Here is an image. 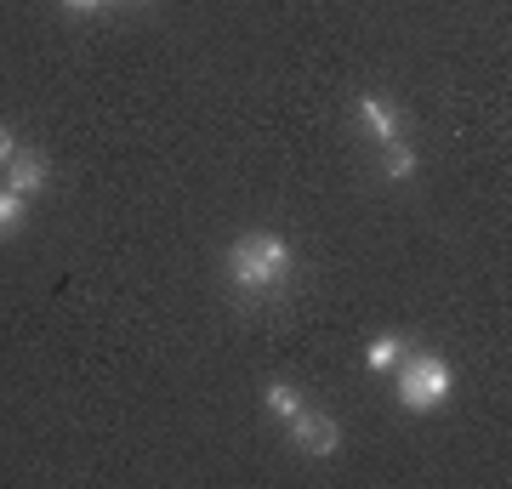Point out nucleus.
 Returning a JSON list of instances; mask_svg holds the SVG:
<instances>
[{
	"instance_id": "f257e3e1",
	"label": "nucleus",
	"mask_w": 512,
	"mask_h": 489,
	"mask_svg": "<svg viewBox=\"0 0 512 489\" xmlns=\"http://www.w3.org/2000/svg\"><path fill=\"white\" fill-rule=\"evenodd\" d=\"M222 273H228V290H234L239 302H279L285 285H291V273H296V251L285 234L256 228V234H239L228 245Z\"/></svg>"
},
{
	"instance_id": "f03ea898",
	"label": "nucleus",
	"mask_w": 512,
	"mask_h": 489,
	"mask_svg": "<svg viewBox=\"0 0 512 489\" xmlns=\"http://www.w3.org/2000/svg\"><path fill=\"white\" fill-rule=\"evenodd\" d=\"M393 376H399V404L416 410V416L439 410V404L450 399V387H456L450 359H444V353H421V347H404V359L393 364Z\"/></svg>"
},
{
	"instance_id": "7ed1b4c3",
	"label": "nucleus",
	"mask_w": 512,
	"mask_h": 489,
	"mask_svg": "<svg viewBox=\"0 0 512 489\" xmlns=\"http://www.w3.org/2000/svg\"><path fill=\"white\" fill-rule=\"evenodd\" d=\"M285 427H291V450L313 455V461H325V455L342 450V427H336V416H330V410H313V404H302V410H296Z\"/></svg>"
},
{
	"instance_id": "20e7f679",
	"label": "nucleus",
	"mask_w": 512,
	"mask_h": 489,
	"mask_svg": "<svg viewBox=\"0 0 512 489\" xmlns=\"http://www.w3.org/2000/svg\"><path fill=\"white\" fill-rule=\"evenodd\" d=\"M353 114L365 120V126H370V137H376L382 148H387V143H399V137H404L399 109H393L387 97H376V91H359V103H353Z\"/></svg>"
},
{
	"instance_id": "39448f33",
	"label": "nucleus",
	"mask_w": 512,
	"mask_h": 489,
	"mask_svg": "<svg viewBox=\"0 0 512 489\" xmlns=\"http://www.w3.org/2000/svg\"><path fill=\"white\" fill-rule=\"evenodd\" d=\"M46 177H52V165L40 160V154H12V160H6V188H12V194H23V200H29V194H40V188H46Z\"/></svg>"
},
{
	"instance_id": "423d86ee",
	"label": "nucleus",
	"mask_w": 512,
	"mask_h": 489,
	"mask_svg": "<svg viewBox=\"0 0 512 489\" xmlns=\"http://www.w3.org/2000/svg\"><path fill=\"white\" fill-rule=\"evenodd\" d=\"M382 171H387V182H410V177L421 171L416 148L404 143V137H399V143H387V148H382Z\"/></svg>"
},
{
	"instance_id": "0eeeda50",
	"label": "nucleus",
	"mask_w": 512,
	"mask_h": 489,
	"mask_svg": "<svg viewBox=\"0 0 512 489\" xmlns=\"http://www.w3.org/2000/svg\"><path fill=\"white\" fill-rule=\"evenodd\" d=\"M404 336H376V342H370V353H365V370H376V376H393V364L404 359Z\"/></svg>"
},
{
	"instance_id": "6e6552de",
	"label": "nucleus",
	"mask_w": 512,
	"mask_h": 489,
	"mask_svg": "<svg viewBox=\"0 0 512 489\" xmlns=\"http://www.w3.org/2000/svg\"><path fill=\"white\" fill-rule=\"evenodd\" d=\"M262 404H268V410H274L279 421H291V416H296V410H302L308 399L296 393L291 381H268V387H262Z\"/></svg>"
},
{
	"instance_id": "1a4fd4ad",
	"label": "nucleus",
	"mask_w": 512,
	"mask_h": 489,
	"mask_svg": "<svg viewBox=\"0 0 512 489\" xmlns=\"http://www.w3.org/2000/svg\"><path fill=\"white\" fill-rule=\"evenodd\" d=\"M23 217H29V200H23V194H12V188L0 182V239H12V234H18Z\"/></svg>"
},
{
	"instance_id": "9d476101",
	"label": "nucleus",
	"mask_w": 512,
	"mask_h": 489,
	"mask_svg": "<svg viewBox=\"0 0 512 489\" xmlns=\"http://www.w3.org/2000/svg\"><path fill=\"white\" fill-rule=\"evenodd\" d=\"M103 6H109V0H63V12H74V18H92Z\"/></svg>"
},
{
	"instance_id": "9b49d317",
	"label": "nucleus",
	"mask_w": 512,
	"mask_h": 489,
	"mask_svg": "<svg viewBox=\"0 0 512 489\" xmlns=\"http://www.w3.org/2000/svg\"><path fill=\"white\" fill-rule=\"evenodd\" d=\"M12 154H18V137H12V126H0V165L12 160Z\"/></svg>"
}]
</instances>
